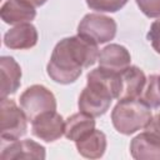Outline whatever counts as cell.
<instances>
[{
  "label": "cell",
  "instance_id": "7402d4cb",
  "mask_svg": "<svg viewBox=\"0 0 160 160\" xmlns=\"http://www.w3.org/2000/svg\"><path fill=\"white\" fill-rule=\"evenodd\" d=\"M25 2H28L29 5L34 6V8H39V6H42L48 0H22Z\"/></svg>",
  "mask_w": 160,
  "mask_h": 160
},
{
  "label": "cell",
  "instance_id": "603a6c76",
  "mask_svg": "<svg viewBox=\"0 0 160 160\" xmlns=\"http://www.w3.org/2000/svg\"><path fill=\"white\" fill-rule=\"evenodd\" d=\"M158 80H159V86H160V75H159V78H158Z\"/></svg>",
  "mask_w": 160,
  "mask_h": 160
},
{
  "label": "cell",
  "instance_id": "9a60e30c",
  "mask_svg": "<svg viewBox=\"0 0 160 160\" xmlns=\"http://www.w3.org/2000/svg\"><path fill=\"white\" fill-rule=\"evenodd\" d=\"M75 146L81 156L86 159H100L104 156L108 146L106 135L102 131L94 129L88 135L75 141Z\"/></svg>",
  "mask_w": 160,
  "mask_h": 160
},
{
  "label": "cell",
  "instance_id": "277c9868",
  "mask_svg": "<svg viewBox=\"0 0 160 160\" xmlns=\"http://www.w3.org/2000/svg\"><path fill=\"white\" fill-rule=\"evenodd\" d=\"M28 118L16 102L9 98L0 100V138L2 142L19 140L28 131Z\"/></svg>",
  "mask_w": 160,
  "mask_h": 160
},
{
  "label": "cell",
  "instance_id": "ba28073f",
  "mask_svg": "<svg viewBox=\"0 0 160 160\" xmlns=\"http://www.w3.org/2000/svg\"><path fill=\"white\" fill-rule=\"evenodd\" d=\"M46 156V150L39 142L25 139V140H15L8 142V145L1 144V160H44Z\"/></svg>",
  "mask_w": 160,
  "mask_h": 160
},
{
  "label": "cell",
  "instance_id": "3957f363",
  "mask_svg": "<svg viewBox=\"0 0 160 160\" xmlns=\"http://www.w3.org/2000/svg\"><path fill=\"white\" fill-rule=\"evenodd\" d=\"M151 119V108L140 99L119 100L111 110L112 126L122 135H131L141 129H146Z\"/></svg>",
  "mask_w": 160,
  "mask_h": 160
},
{
  "label": "cell",
  "instance_id": "8fae6325",
  "mask_svg": "<svg viewBox=\"0 0 160 160\" xmlns=\"http://www.w3.org/2000/svg\"><path fill=\"white\" fill-rule=\"evenodd\" d=\"M39 34L31 22L14 25L4 34V45L11 50H26L38 44Z\"/></svg>",
  "mask_w": 160,
  "mask_h": 160
},
{
  "label": "cell",
  "instance_id": "7c38bea8",
  "mask_svg": "<svg viewBox=\"0 0 160 160\" xmlns=\"http://www.w3.org/2000/svg\"><path fill=\"white\" fill-rule=\"evenodd\" d=\"M21 68L18 61L9 55L0 58V79L1 98H8L9 95L15 94L21 85Z\"/></svg>",
  "mask_w": 160,
  "mask_h": 160
},
{
  "label": "cell",
  "instance_id": "44dd1931",
  "mask_svg": "<svg viewBox=\"0 0 160 160\" xmlns=\"http://www.w3.org/2000/svg\"><path fill=\"white\" fill-rule=\"evenodd\" d=\"M146 130H151V131L156 132L158 135H160V111L155 116H152V119H151L150 124L148 125Z\"/></svg>",
  "mask_w": 160,
  "mask_h": 160
},
{
  "label": "cell",
  "instance_id": "2e32d148",
  "mask_svg": "<svg viewBox=\"0 0 160 160\" xmlns=\"http://www.w3.org/2000/svg\"><path fill=\"white\" fill-rule=\"evenodd\" d=\"M95 129V120L92 116L79 111L70 115L65 120V138L71 141H78L79 139L88 135Z\"/></svg>",
  "mask_w": 160,
  "mask_h": 160
},
{
  "label": "cell",
  "instance_id": "e0dca14e",
  "mask_svg": "<svg viewBox=\"0 0 160 160\" xmlns=\"http://www.w3.org/2000/svg\"><path fill=\"white\" fill-rule=\"evenodd\" d=\"M159 75L152 74L148 78L140 100L144 101L149 108L156 109L160 108V86H159Z\"/></svg>",
  "mask_w": 160,
  "mask_h": 160
},
{
  "label": "cell",
  "instance_id": "5b68a950",
  "mask_svg": "<svg viewBox=\"0 0 160 160\" xmlns=\"http://www.w3.org/2000/svg\"><path fill=\"white\" fill-rule=\"evenodd\" d=\"M116 21L101 12L86 14L78 25V35L84 36L94 42L105 44L111 41L116 35Z\"/></svg>",
  "mask_w": 160,
  "mask_h": 160
},
{
  "label": "cell",
  "instance_id": "ac0fdd59",
  "mask_svg": "<svg viewBox=\"0 0 160 160\" xmlns=\"http://www.w3.org/2000/svg\"><path fill=\"white\" fill-rule=\"evenodd\" d=\"M90 10L96 12H116L121 10L129 0H85Z\"/></svg>",
  "mask_w": 160,
  "mask_h": 160
},
{
  "label": "cell",
  "instance_id": "5bb4252c",
  "mask_svg": "<svg viewBox=\"0 0 160 160\" xmlns=\"http://www.w3.org/2000/svg\"><path fill=\"white\" fill-rule=\"evenodd\" d=\"M35 9L36 8L22 0H6L0 9V16L1 20L9 25L31 22L36 16Z\"/></svg>",
  "mask_w": 160,
  "mask_h": 160
},
{
  "label": "cell",
  "instance_id": "9c48e42d",
  "mask_svg": "<svg viewBox=\"0 0 160 160\" xmlns=\"http://www.w3.org/2000/svg\"><path fill=\"white\" fill-rule=\"evenodd\" d=\"M129 150L136 160H160V135L145 129L131 139Z\"/></svg>",
  "mask_w": 160,
  "mask_h": 160
},
{
  "label": "cell",
  "instance_id": "ffe728a7",
  "mask_svg": "<svg viewBox=\"0 0 160 160\" xmlns=\"http://www.w3.org/2000/svg\"><path fill=\"white\" fill-rule=\"evenodd\" d=\"M146 38H148L149 42L151 44L152 49L158 54H160V18L151 22Z\"/></svg>",
  "mask_w": 160,
  "mask_h": 160
},
{
  "label": "cell",
  "instance_id": "d6986e66",
  "mask_svg": "<svg viewBox=\"0 0 160 160\" xmlns=\"http://www.w3.org/2000/svg\"><path fill=\"white\" fill-rule=\"evenodd\" d=\"M141 12L151 19L160 18V0H135Z\"/></svg>",
  "mask_w": 160,
  "mask_h": 160
},
{
  "label": "cell",
  "instance_id": "6da1fadb",
  "mask_svg": "<svg viewBox=\"0 0 160 160\" xmlns=\"http://www.w3.org/2000/svg\"><path fill=\"white\" fill-rule=\"evenodd\" d=\"M98 44L80 35L61 39L54 48L46 65L48 76L58 84L75 82L82 70L92 66L99 58Z\"/></svg>",
  "mask_w": 160,
  "mask_h": 160
},
{
  "label": "cell",
  "instance_id": "8992f818",
  "mask_svg": "<svg viewBox=\"0 0 160 160\" xmlns=\"http://www.w3.org/2000/svg\"><path fill=\"white\" fill-rule=\"evenodd\" d=\"M19 102L30 122L42 112L55 111L58 106L55 95L41 84L26 88L21 92Z\"/></svg>",
  "mask_w": 160,
  "mask_h": 160
},
{
  "label": "cell",
  "instance_id": "30bf717a",
  "mask_svg": "<svg viewBox=\"0 0 160 160\" xmlns=\"http://www.w3.org/2000/svg\"><path fill=\"white\" fill-rule=\"evenodd\" d=\"M146 75L139 66L130 65L120 71V92L118 100L140 99L146 84Z\"/></svg>",
  "mask_w": 160,
  "mask_h": 160
},
{
  "label": "cell",
  "instance_id": "4fadbf2b",
  "mask_svg": "<svg viewBox=\"0 0 160 160\" xmlns=\"http://www.w3.org/2000/svg\"><path fill=\"white\" fill-rule=\"evenodd\" d=\"M98 61L99 66L120 72L131 65V55L125 46L120 44H109L100 50Z\"/></svg>",
  "mask_w": 160,
  "mask_h": 160
},
{
  "label": "cell",
  "instance_id": "52a82bcc",
  "mask_svg": "<svg viewBox=\"0 0 160 160\" xmlns=\"http://www.w3.org/2000/svg\"><path fill=\"white\" fill-rule=\"evenodd\" d=\"M31 132L45 142L56 141L65 134V120L56 110L42 112L31 121Z\"/></svg>",
  "mask_w": 160,
  "mask_h": 160
},
{
  "label": "cell",
  "instance_id": "7a4b0ae2",
  "mask_svg": "<svg viewBox=\"0 0 160 160\" xmlns=\"http://www.w3.org/2000/svg\"><path fill=\"white\" fill-rule=\"evenodd\" d=\"M120 92V72L96 68L88 72L86 86L79 95L78 108L92 118L106 114L114 99Z\"/></svg>",
  "mask_w": 160,
  "mask_h": 160
}]
</instances>
